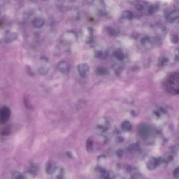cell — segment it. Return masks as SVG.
Returning <instances> with one entry per match:
<instances>
[{
    "label": "cell",
    "mask_w": 179,
    "mask_h": 179,
    "mask_svg": "<svg viewBox=\"0 0 179 179\" xmlns=\"http://www.w3.org/2000/svg\"><path fill=\"white\" fill-rule=\"evenodd\" d=\"M167 91L171 94H179V74H173L169 76L165 82Z\"/></svg>",
    "instance_id": "cell-1"
},
{
    "label": "cell",
    "mask_w": 179,
    "mask_h": 179,
    "mask_svg": "<svg viewBox=\"0 0 179 179\" xmlns=\"http://www.w3.org/2000/svg\"><path fill=\"white\" fill-rule=\"evenodd\" d=\"M11 116V110L9 107H4L0 109V123L4 124L8 121Z\"/></svg>",
    "instance_id": "cell-2"
},
{
    "label": "cell",
    "mask_w": 179,
    "mask_h": 179,
    "mask_svg": "<svg viewBox=\"0 0 179 179\" xmlns=\"http://www.w3.org/2000/svg\"><path fill=\"white\" fill-rule=\"evenodd\" d=\"M109 127H110V124H109V121L106 119H102L99 121L96 128L97 132L99 134H103V133L109 130Z\"/></svg>",
    "instance_id": "cell-3"
},
{
    "label": "cell",
    "mask_w": 179,
    "mask_h": 179,
    "mask_svg": "<svg viewBox=\"0 0 179 179\" xmlns=\"http://www.w3.org/2000/svg\"><path fill=\"white\" fill-rule=\"evenodd\" d=\"M78 71L79 74L81 75V76H82V77H87L90 72L89 66L86 65V64H81V65H78Z\"/></svg>",
    "instance_id": "cell-4"
},
{
    "label": "cell",
    "mask_w": 179,
    "mask_h": 179,
    "mask_svg": "<svg viewBox=\"0 0 179 179\" xmlns=\"http://www.w3.org/2000/svg\"><path fill=\"white\" fill-rule=\"evenodd\" d=\"M56 169H57V165H56L55 162L53 161H49L46 166V173L51 175L55 172Z\"/></svg>",
    "instance_id": "cell-5"
},
{
    "label": "cell",
    "mask_w": 179,
    "mask_h": 179,
    "mask_svg": "<svg viewBox=\"0 0 179 179\" xmlns=\"http://www.w3.org/2000/svg\"><path fill=\"white\" fill-rule=\"evenodd\" d=\"M146 164L148 168L149 169H151V170H153V169H155L157 167V166H158V160L154 158H150L149 159H148Z\"/></svg>",
    "instance_id": "cell-6"
},
{
    "label": "cell",
    "mask_w": 179,
    "mask_h": 179,
    "mask_svg": "<svg viewBox=\"0 0 179 179\" xmlns=\"http://www.w3.org/2000/svg\"><path fill=\"white\" fill-rule=\"evenodd\" d=\"M58 69L63 74H67L69 71V67L66 62L62 61L58 64Z\"/></svg>",
    "instance_id": "cell-7"
},
{
    "label": "cell",
    "mask_w": 179,
    "mask_h": 179,
    "mask_svg": "<svg viewBox=\"0 0 179 179\" xmlns=\"http://www.w3.org/2000/svg\"><path fill=\"white\" fill-rule=\"evenodd\" d=\"M179 18V11H175L171 12V13H169V15L167 17V21L171 22H174L176 20H178Z\"/></svg>",
    "instance_id": "cell-8"
},
{
    "label": "cell",
    "mask_w": 179,
    "mask_h": 179,
    "mask_svg": "<svg viewBox=\"0 0 179 179\" xmlns=\"http://www.w3.org/2000/svg\"><path fill=\"white\" fill-rule=\"evenodd\" d=\"M86 150L88 152H91L93 150V140L91 138H88L86 141Z\"/></svg>",
    "instance_id": "cell-9"
},
{
    "label": "cell",
    "mask_w": 179,
    "mask_h": 179,
    "mask_svg": "<svg viewBox=\"0 0 179 179\" xmlns=\"http://www.w3.org/2000/svg\"><path fill=\"white\" fill-rule=\"evenodd\" d=\"M12 179H26L25 176L18 171H14L12 173Z\"/></svg>",
    "instance_id": "cell-10"
},
{
    "label": "cell",
    "mask_w": 179,
    "mask_h": 179,
    "mask_svg": "<svg viewBox=\"0 0 179 179\" xmlns=\"http://www.w3.org/2000/svg\"><path fill=\"white\" fill-rule=\"evenodd\" d=\"M43 23H44V22L42 19H40V18H37V19L34 20V21H33V25H34V26L35 27H41L43 26Z\"/></svg>",
    "instance_id": "cell-11"
},
{
    "label": "cell",
    "mask_w": 179,
    "mask_h": 179,
    "mask_svg": "<svg viewBox=\"0 0 179 179\" xmlns=\"http://www.w3.org/2000/svg\"><path fill=\"white\" fill-rule=\"evenodd\" d=\"M122 129L125 131H129L131 129V125L130 122L125 121L122 124Z\"/></svg>",
    "instance_id": "cell-12"
},
{
    "label": "cell",
    "mask_w": 179,
    "mask_h": 179,
    "mask_svg": "<svg viewBox=\"0 0 179 179\" xmlns=\"http://www.w3.org/2000/svg\"><path fill=\"white\" fill-rule=\"evenodd\" d=\"M122 16L125 19H131L132 18V13L130 11H125L123 12Z\"/></svg>",
    "instance_id": "cell-13"
},
{
    "label": "cell",
    "mask_w": 179,
    "mask_h": 179,
    "mask_svg": "<svg viewBox=\"0 0 179 179\" xmlns=\"http://www.w3.org/2000/svg\"><path fill=\"white\" fill-rule=\"evenodd\" d=\"M115 55H116V57L118 58V60H122L124 58L123 53H122V51L120 50H116V53H115Z\"/></svg>",
    "instance_id": "cell-14"
},
{
    "label": "cell",
    "mask_w": 179,
    "mask_h": 179,
    "mask_svg": "<svg viewBox=\"0 0 179 179\" xmlns=\"http://www.w3.org/2000/svg\"><path fill=\"white\" fill-rule=\"evenodd\" d=\"M11 132V129L9 127H6L4 130H2V132H1V134L4 135V136H6V135H8L10 134Z\"/></svg>",
    "instance_id": "cell-15"
},
{
    "label": "cell",
    "mask_w": 179,
    "mask_h": 179,
    "mask_svg": "<svg viewBox=\"0 0 179 179\" xmlns=\"http://www.w3.org/2000/svg\"><path fill=\"white\" fill-rule=\"evenodd\" d=\"M56 178H57V179H64V172L63 170H60L59 172L58 173Z\"/></svg>",
    "instance_id": "cell-16"
},
{
    "label": "cell",
    "mask_w": 179,
    "mask_h": 179,
    "mask_svg": "<svg viewBox=\"0 0 179 179\" xmlns=\"http://www.w3.org/2000/svg\"><path fill=\"white\" fill-rule=\"evenodd\" d=\"M97 74L100 75H103L105 74V70L103 69H97Z\"/></svg>",
    "instance_id": "cell-17"
},
{
    "label": "cell",
    "mask_w": 179,
    "mask_h": 179,
    "mask_svg": "<svg viewBox=\"0 0 179 179\" xmlns=\"http://www.w3.org/2000/svg\"><path fill=\"white\" fill-rule=\"evenodd\" d=\"M174 176L176 177V178H179V167L178 169H176L174 171Z\"/></svg>",
    "instance_id": "cell-18"
},
{
    "label": "cell",
    "mask_w": 179,
    "mask_h": 179,
    "mask_svg": "<svg viewBox=\"0 0 179 179\" xmlns=\"http://www.w3.org/2000/svg\"><path fill=\"white\" fill-rule=\"evenodd\" d=\"M176 59L179 61V49L176 51Z\"/></svg>",
    "instance_id": "cell-19"
}]
</instances>
